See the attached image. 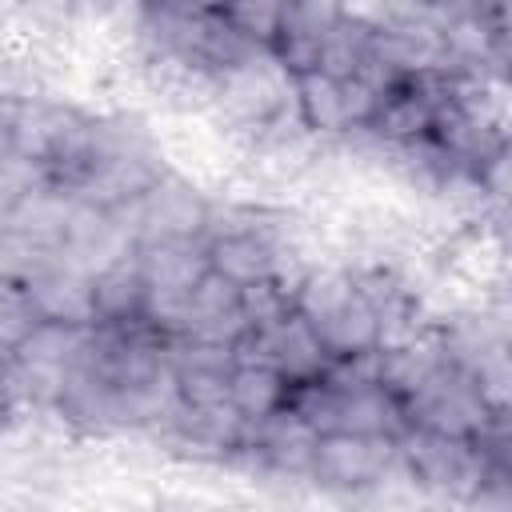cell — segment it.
I'll return each mask as SVG.
<instances>
[{
  "mask_svg": "<svg viewBox=\"0 0 512 512\" xmlns=\"http://www.w3.org/2000/svg\"><path fill=\"white\" fill-rule=\"evenodd\" d=\"M288 112H292V76L276 64L272 52H256L212 80L204 116L220 128V136L240 156L248 140H256L264 128H272Z\"/></svg>",
  "mask_w": 512,
  "mask_h": 512,
  "instance_id": "1",
  "label": "cell"
},
{
  "mask_svg": "<svg viewBox=\"0 0 512 512\" xmlns=\"http://www.w3.org/2000/svg\"><path fill=\"white\" fill-rule=\"evenodd\" d=\"M248 436L252 424L232 404H176L148 448L164 468L212 472L228 480Z\"/></svg>",
  "mask_w": 512,
  "mask_h": 512,
  "instance_id": "2",
  "label": "cell"
},
{
  "mask_svg": "<svg viewBox=\"0 0 512 512\" xmlns=\"http://www.w3.org/2000/svg\"><path fill=\"white\" fill-rule=\"evenodd\" d=\"M396 468H400V440L332 432L320 440V452L308 476V496L324 512H352Z\"/></svg>",
  "mask_w": 512,
  "mask_h": 512,
  "instance_id": "3",
  "label": "cell"
},
{
  "mask_svg": "<svg viewBox=\"0 0 512 512\" xmlns=\"http://www.w3.org/2000/svg\"><path fill=\"white\" fill-rule=\"evenodd\" d=\"M400 464L432 508H460L484 476L476 440H456L428 428H408L400 436Z\"/></svg>",
  "mask_w": 512,
  "mask_h": 512,
  "instance_id": "4",
  "label": "cell"
},
{
  "mask_svg": "<svg viewBox=\"0 0 512 512\" xmlns=\"http://www.w3.org/2000/svg\"><path fill=\"white\" fill-rule=\"evenodd\" d=\"M212 192L204 180L168 168L136 208H128V224L136 232V248L152 240H204L212 220Z\"/></svg>",
  "mask_w": 512,
  "mask_h": 512,
  "instance_id": "5",
  "label": "cell"
},
{
  "mask_svg": "<svg viewBox=\"0 0 512 512\" xmlns=\"http://www.w3.org/2000/svg\"><path fill=\"white\" fill-rule=\"evenodd\" d=\"M488 420L492 412L484 408L476 384L468 380V372L452 364L408 404V428H428L456 440H476L488 428Z\"/></svg>",
  "mask_w": 512,
  "mask_h": 512,
  "instance_id": "6",
  "label": "cell"
},
{
  "mask_svg": "<svg viewBox=\"0 0 512 512\" xmlns=\"http://www.w3.org/2000/svg\"><path fill=\"white\" fill-rule=\"evenodd\" d=\"M240 360H260L268 368H276L292 388L296 384H308V380H320L332 364L320 332L300 316L292 312L284 324L268 328V332H256L240 344Z\"/></svg>",
  "mask_w": 512,
  "mask_h": 512,
  "instance_id": "7",
  "label": "cell"
},
{
  "mask_svg": "<svg viewBox=\"0 0 512 512\" xmlns=\"http://www.w3.org/2000/svg\"><path fill=\"white\" fill-rule=\"evenodd\" d=\"M240 368V352L212 340H172L168 344V372L180 404H228L232 376Z\"/></svg>",
  "mask_w": 512,
  "mask_h": 512,
  "instance_id": "8",
  "label": "cell"
},
{
  "mask_svg": "<svg viewBox=\"0 0 512 512\" xmlns=\"http://www.w3.org/2000/svg\"><path fill=\"white\" fill-rule=\"evenodd\" d=\"M340 12L344 4L332 0H284V20L272 40V56L292 80L324 68V44Z\"/></svg>",
  "mask_w": 512,
  "mask_h": 512,
  "instance_id": "9",
  "label": "cell"
},
{
  "mask_svg": "<svg viewBox=\"0 0 512 512\" xmlns=\"http://www.w3.org/2000/svg\"><path fill=\"white\" fill-rule=\"evenodd\" d=\"M44 324H64V328H96V292L92 276L80 272L76 264L60 260L44 268L36 280L20 284Z\"/></svg>",
  "mask_w": 512,
  "mask_h": 512,
  "instance_id": "10",
  "label": "cell"
},
{
  "mask_svg": "<svg viewBox=\"0 0 512 512\" xmlns=\"http://www.w3.org/2000/svg\"><path fill=\"white\" fill-rule=\"evenodd\" d=\"M292 108L304 132L316 144H340L356 132V112L348 100V84L328 72H308L292 80Z\"/></svg>",
  "mask_w": 512,
  "mask_h": 512,
  "instance_id": "11",
  "label": "cell"
},
{
  "mask_svg": "<svg viewBox=\"0 0 512 512\" xmlns=\"http://www.w3.org/2000/svg\"><path fill=\"white\" fill-rule=\"evenodd\" d=\"M152 296H192L196 284L212 272L204 240H152L136 248Z\"/></svg>",
  "mask_w": 512,
  "mask_h": 512,
  "instance_id": "12",
  "label": "cell"
},
{
  "mask_svg": "<svg viewBox=\"0 0 512 512\" xmlns=\"http://www.w3.org/2000/svg\"><path fill=\"white\" fill-rule=\"evenodd\" d=\"M188 336L192 340H212V344H228L240 352V344L248 340V320H244V304H240V288L228 284L224 276L208 272L196 292H192V312H188ZM184 340V336H180Z\"/></svg>",
  "mask_w": 512,
  "mask_h": 512,
  "instance_id": "13",
  "label": "cell"
},
{
  "mask_svg": "<svg viewBox=\"0 0 512 512\" xmlns=\"http://www.w3.org/2000/svg\"><path fill=\"white\" fill-rule=\"evenodd\" d=\"M376 368H380V384L404 404V412H408V404L448 368V356H444V348H440V340H436V328L432 332H424V336H416V340H408V344H396V348H380L376 352Z\"/></svg>",
  "mask_w": 512,
  "mask_h": 512,
  "instance_id": "14",
  "label": "cell"
},
{
  "mask_svg": "<svg viewBox=\"0 0 512 512\" xmlns=\"http://www.w3.org/2000/svg\"><path fill=\"white\" fill-rule=\"evenodd\" d=\"M92 292H96V324H112V328L148 324V280L136 252L96 272Z\"/></svg>",
  "mask_w": 512,
  "mask_h": 512,
  "instance_id": "15",
  "label": "cell"
},
{
  "mask_svg": "<svg viewBox=\"0 0 512 512\" xmlns=\"http://www.w3.org/2000/svg\"><path fill=\"white\" fill-rule=\"evenodd\" d=\"M288 400H292V384H288L276 368H268V364H260V360H240V368H236V376H232L228 404H232L248 424H264L268 416L284 412Z\"/></svg>",
  "mask_w": 512,
  "mask_h": 512,
  "instance_id": "16",
  "label": "cell"
},
{
  "mask_svg": "<svg viewBox=\"0 0 512 512\" xmlns=\"http://www.w3.org/2000/svg\"><path fill=\"white\" fill-rule=\"evenodd\" d=\"M372 40H376V28L364 20V12L356 4H344L336 28L328 32V44H324V68L328 76L336 80H356L372 68Z\"/></svg>",
  "mask_w": 512,
  "mask_h": 512,
  "instance_id": "17",
  "label": "cell"
},
{
  "mask_svg": "<svg viewBox=\"0 0 512 512\" xmlns=\"http://www.w3.org/2000/svg\"><path fill=\"white\" fill-rule=\"evenodd\" d=\"M468 380L476 384L492 416H512V348L508 344H496L492 352H484L468 368Z\"/></svg>",
  "mask_w": 512,
  "mask_h": 512,
  "instance_id": "18",
  "label": "cell"
},
{
  "mask_svg": "<svg viewBox=\"0 0 512 512\" xmlns=\"http://www.w3.org/2000/svg\"><path fill=\"white\" fill-rule=\"evenodd\" d=\"M240 304H244V320H248V336L268 332L276 324H284L296 312V292L280 280H260L240 288Z\"/></svg>",
  "mask_w": 512,
  "mask_h": 512,
  "instance_id": "19",
  "label": "cell"
},
{
  "mask_svg": "<svg viewBox=\"0 0 512 512\" xmlns=\"http://www.w3.org/2000/svg\"><path fill=\"white\" fill-rule=\"evenodd\" d=\"M224 16H228V24H232L252 48L272 52V40H276L280 20H284V0H244V4H224Z\"/></svg>",
  "mask_w": 512,
  "mask_h": 512,
  "instance_id": "20",
  "label": "cell"
},
{
  "mask_svg": "<svg viewBox=\"0 0 512 512\" xmlns=\"http://www.w3.org/2000/svg\"><path fill=\"white\" fill-rule=\"evenodd\" d=\"M36 324H44L28 300V292L20 284H0V352H12L20 348Z\"/></svg>",
  "mask_w": 512,
  "mask_h": 512,
  "instance_id": "21",
  "label": "cell"
},
{
  "mask_svg": "<svg viewBox=\"0 0 512 512\" xmlns=\"http://www.w3.org/2000/svg\"><path fill=\"white\" fill-rule=\"evenodd\" d=\"M480 188L492 204V212H512V132L508 140L488 156V164L480 168Z\"/></svg>",
  "mask_w": 512,
  "mask_h": 512,
  "instance_id": "22",
  "label": "cell"
},
{
  "mask_svg": "<svg viewBox=\"0 0 512 512\" xmlns=\"http://www.w3.org/2000/svg\"><path fill=\"white\" fill-rule=\"evenodd\" d=\"M244 508H248V492H244V500H240V504H236V512H244Z\"/></svg>",
  "mask_w": 512,
  "mask_h": 512,
  "instance_id": "23",
  "label": "cell"
}]
</instances>
